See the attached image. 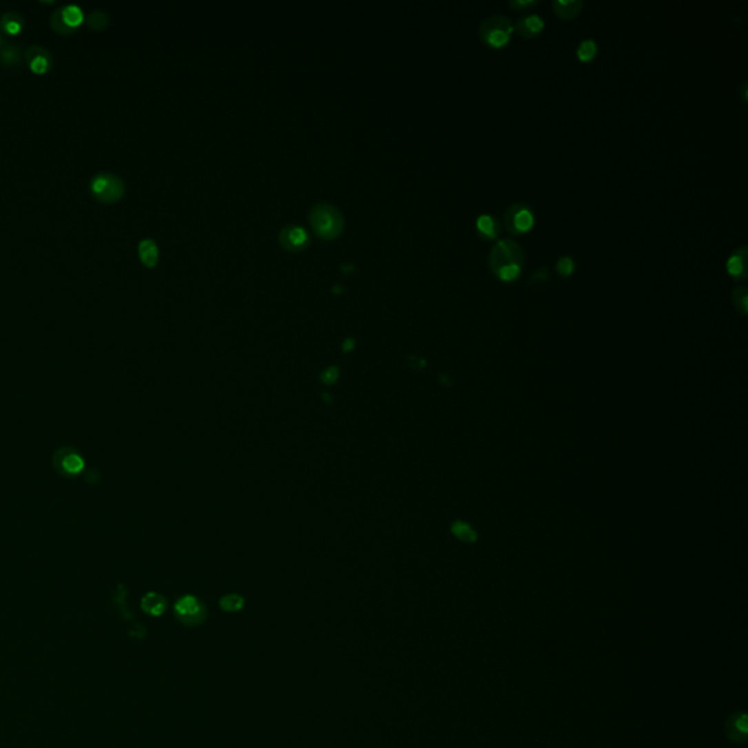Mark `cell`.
I'll use <instances>...</instances> for the list:
<instances>
[{
	"instance_id": "obj_20",
	"label": "cell",
	"mask_w": 748,
	"mask_h": 748,
	"mask_svg": "<svg viewBox=\"0 0 748 748\" xmlns=\"http://www.w3.org/2000/svg\"><path fill=\"white\" fill-rule=\"evenodd\" d=\"M85 19H87L88 27L95 30V31L104 30L108 26V22H110V17H108L107 12L100 10V9L90 12V14L87 15V18H85Z\"/></svg>"
},
{
	"instance_id": "obj_7",
	"label": "cell",
	"mask_w": 748,
	"mask_h": 748,
	"mask_svg": "<svg viewBox=\"0 0 748 748\" xmlns=\"http://www.w3.org/2000/svg\"><path fill=\"white\" fill-rule=\"evenodd\" d=\"M535 223L531 208L525 203H514L506 211L505 225L512 234H525Z\"/></svg>"
},
{
	"instance_id": "obj_19",
	"label": "cell",
	"mask_w": 748,
	"mask_h": 748,
	"mask_svg": "<svg viewBox=\"0 0 748 748\" xmlns=\"http://www.w3.org/2000/svg\"><path fill=\"white\" fill-rule=\"evenodd\" d=\"M138 252H139V257L141 261L143 262V265H146L148 267H154L158 262V257H159V252H158V246L156 243L151 239H145L139 243V247H138Z\"/></svg>"
},
{
	"instance_id": "obj_29",
	"label": "cell",
	"mask_w": 748,
	"mask_h": 748,
	"mask_svg": "<svg viewBox=\"0 0 748 748\" xmlns=\"http://www.w3.org/2000/svg\"><path fill=\"white\" fill-rule=\"evenodd\" d=\"M741 97H742L744 101H747L748 97H747V82L745 81L742 82V87H741Z\"/></svg>"
},
{
	"instance_id": "obj_6",
	"label": "cell",
	"mask_w": 748,
	"mask_h": 748,
	"mask_svg": "<svg viewBox=\"0 0 748 748\" xmlns=\"http://www.w3.org/2000/svg\"><path fill=\"white\" fill-rule=\"evenodd\" d=\"M174 612L179 621L185 625H189V627L199 625L201 623H203L206 617L205 607L202 605V603L198 598H194L192 595L180 598L174 605Z\"/></svg>"
},
{
	"instance_id": "obj_21",
	"label": "cell",
	"mask_w": 748,
	"mask_h": 748,
	"mask_svg": "<svg viewBox=\"0 0 748 748\" xmlns=\"http://www.w3.org/2000/svg\"><path fill=\"white\" fill-rule=\"evenodd\" d=\"M219 607H221V609H224L227 612H237V611L243 609L244 599H243V596H240L237 594H230V595H225V596L221 598Z\"/></svg>"
},
{
	"instance_id": "obj_16",
	"label": "cell",
	"mask_w": 748,
	"mask_h": 748,
	"mask_svg": "<svg viewBox=\"0 0 748 748\" xmlns=\"http://www.w3.org/2000/svg\"><path fill=\"white\" fill-rule=\"evenodd\" d=\"M26 27V19L17 10H8L0 17V30L8 35L19 34Z\"/></svg>"
},
{
	"instance_id": "obj_1",
	"label": "cell",
	"mask_w": 748,
	"mask_h": 748,
	"mask_svg": "<svg viewBox=\"0 0 748 748\" xmlns=\"http://www.w3.org/2000/svg\"><path fill=\"white\" fill-rule=\"evenodd\" d=\"M525 265V253L516 241L500 240L489 252V269L501 281L519 278Z\"/></svg>"
},
{
	"instance_id": "obj_12",
	"label": "cell",
	"mask_w": 748,
	"mask_h": 748,
	"mask_svg": "<svg viewBox=\"0 0 748 748\" xmlns=\"http://www.w3.org/2000/svg\"><path fill=\"white\" fill-rule=\"evenodd\" d=\"M747 257H748V249L745 246L738 247L729 256V259L727 262V269H728V274L731 276L737 278V279L747 278V275H748Z\"/></svg>"
},
{
	"instance_id": "obj_15",
	"label": "cell",
	"mask_w": 748,
	"mask_h": 748,
	"mask_svg": "<svg viewBox=\"0 0 748 748\" xmlns=\"http://www.w3.org/2000/svg\"><path fill=\"white\" fill-rule=\"evenodd\" d=\"M141 607L146 614H150L152 617H159V616H163L167 609V600L163 595H159L156 592H150L142 598Z\"/></svg>"
},
{
	"instance_id": "obj_2",
	"label": "cell",
	"mask_w": 748,
	"mask_h": 748,
	"mask_svg": "<svg viewBox=\"0 0 748 748\" xmlns=\"http://www.w3.org/2000/svg\"><path fill=\"white\" fill-rule=\"evenodd\" d=\"M310 224L319 237L330 240L341 234L345 227V219L336 206L317 203L310 211Z\"/></svg>"
},
{
	"instance_id": "obj_11",
	"label": "cell",
	"mask_w": 748,
	"mask_h": 748,
	"mask_svg": "<svg viewBox=\"0 0 748 748\" xmlns=\"http://www.w3.org/2000/svg\"><path fill=\"white\" fill-rule=\"evenodd\" d=\"M725 737L738 745H744L748 740V718L745 712H734L725 722L723 727Z\"/></svg>"
},
{
	"instance_id": "obj_9",
	"label": "cell",
	"mask_w": 748,
	"mask_h": 748,
	"mask_svg": "<svg viewBox=\"0 0 748 748\" xmlns=\"http://www.w3.org/2000/svg\"><path fill=\"white\" fill-rule=\"evenodd\" d=\"M23 56H26V62L30 69L37 75H44L53 69V56L50 50H47L43 46H30Z\"/></svg>"
},
{
	"instance_id": "obj_24",
	"label": "cell",
	"mask_w": 748,
	"mask_h": 748,
	"mask_svg": "<svg viewBox=\"0 0 748 748\" xmlns=\"http://www.w3.org/2000/svg\"><path fill=\"white\" fill-rule=\"evenodd\" d=\"M557 272L563 276H569L574 272V267H576V263L572 259V257L569 256H564V257H560L558 262H557Z\"/></svg>"
},
{
	"instance_id": "obj_22",
	"label": "cell",
	"mask_w": 748,
	"mask_h": 748,
	"mask_svg": "<svg viewBox=\"0 0 748 748\" xmlns=\"http://www.w3.org/2000/svg\"><path fill=\"white\" fill-rule=\"evenodd\" d=\"M598 53V44L594 40H583L578 47V57L582 62H591Z\"/></svg>"
},
{
	"instance_id": "obj_5",
	"label": "cell",
	"mask_w": 748,
	"mask_h": 748,
	"mask_svg": "<svg viewBox=\"0 0 748 748\" xmlns=\"http://www.w3.org/2000/svg\"><path fill=\"white\" fill-rule=\"evenodd\" d=\"M83 19H85V15L78 5H65L53 12L50 23L56 32L62 35H69L79 28Z\"/></svg>"
},
{
	"instance_id": "obj_18",
	"label": "cell",
	"mask_w": 748,
	"mask_h": 748,
	"mask_svg": "<svg viewBox=\"0 0 748 748\" xmlns=\"http://www.w3.org/2000/svg\"><path fill=\"white\" fill-rule=\"evenodd\" d=\"M553 8L561 19H572L580 14L583 2L582 0H556Z\"/></svg>"
},
{
	"instance_id": "obj_13",
	"label": "cell",
	"mask_w": 748,
	"mask_h": 748,
	"mask_svg": "<svg viewBox=\"0 0 748 748\" xmlns=\"http://www.w3.org/2000/svg\"><path fill=\"white\" fill-rule=\"evenodd\" d=\"M23 54H26V52H22L19 46L2 43L0 44V66L8 69L18 68L22 65V62H26Z\"/></svg>"
},
{
	"instance_id": "obj_3",
	"label": "cell",
	"mask_w": 748,
	"mask_h": 748,
	"mask_svg": "<svg viewBox=\"0 0 748 748\" xmlns=\"http://www.w3.org/2000/svg\"><path fill=\"white\" fill-rule=\"evenodd\" d=\"M514 31L512 21L505 15H492L480 26V39L489 47H505Z\"/></svg>"
},
{
	"instance_id": "obj_26",
	"label": "cell",
	"mask_w": 748,
	"mask_h": 748,
	"mask_svg": "<svg viewBox=\"0 0 748 748\" xmlns=\"http://www.w3.org/2000/svg\"><path fill=\"white\" fill-rule=\"evenodd\" d=\"M336 378H338V370H336V367H330V369H327V370L323 372V374H322V380H323V383H326V385H332V383H335V382H336Z\"/></svg>"
},
{
	"instance_id": "obj_10",
	"label": "cell",
	"mask_w": 748,
	"mask_h": 748,
	"mask_svg": "<svg viewBox=\"0 0 748 748\" xmlns=\"http://www.w3.org/2000/svg\"><path fill=\"white\" fill-rule=\"evenodd\" d=\"M281 246L290 252H300L309 246V232L299 225H287L279 232Z\"/></svg>"
},
{
	"instance_id": "obj_28",
	"label": "cell",
	"mask_w": 748,
	"mask_h": 748,
	"mask_svg": "<svg viewBox=\"0 0 748 748\" xmlns=\"http://www.w3.org/2000/svg\"><path fill=\"white\" fill-rule=\"evenodd\" d=\"M548 276H549V272L547 271V267H543V269H538V271L532 275L531 281L532 282H544V281L548 279Z\"/></svg>"
},
{
	"instance_id": "obj_14",
	"label": "cell",
	"mask_w": 748,
	"mask_h": 748,
	"mask_svg": "<svg viewBox=\"0 0 748 748\" xmlns=\"http://www.w3.org/2000/svg\"><path fill=\"white\" fill-rule=\"evenodd\" d=\"M543 30H544V19L539 15H536V14L526 15V17L520 18L518 21V23H516V31L522 37H526V39H532V37H536Z\"/></svg>"
},
{
	"instance_id": "obj_23",
	"label": "cell",
	"mask_w": 748,
	"mask_h": 748,
	"mask_svg": "<svg viewBox=\"0 0 748 748\" xmlns=\"http://www.w3.org/2000/svg\"><path fill=\"white\" fill-rule=\"evenodd\" d=\"M747 292H748V290L745 287H738V288L734 290V303L742 314L747 313V307H748Z\"/></svg>"
},
{
	"instance_id": "obj_30",
	"label": "cell",
	"mask_w": 748,
	"mask_h": 748,
	"mask_svg": "<svg viewBox=\"0 0 748 748\" xmlns=\"http://www.w3.org/2000/svg\"><path fill=\"white\" fill-rule=\"evenodd\" d=\"M2 43H3V41H2V39H0V44H2Z\"/></svg>"
},
{
	"instance_id": "obj_4",
	"label": "cell",
	"mask_w": 748,
	"mask_h": 748,
	"mask_svg": "<svg viewBox=\"0 0 748 748\" xmlns=\"http://www.w3.org/2000/svg\"><path fill=\"white\" fill-rule=\"evenodd\" d=\"M90 190L98 202L114 203L125 194V181L113 173H98L90 181Z\"/></svg>"
},
{
	"instance_id": "obj_25",
	"label": "cell",
	"mask_w": 748,
	"mask_h": 748,
	"mask_svg": "<svg viewBox=\"0 0 748 748\" xmlns=\"http://www.w3.org/2000/svg\"><path fill=\"white\" fill-rule=\"evenodd\" d=\"M453 534H455L458 538H461L462 541H472L474 539V531L467 523L458 522L453 525Z\"/></svg>"
},
{
	"instance_id": "obj_17",
	"label": "cell",
	"mask_w": 748,
	"mask_h": 748,
	"mask_svg": "<svg viewBox=\"0 0 748 748\" xmlns=\"http://www.w3.org/2000/svg\"><path fill=\"white\" fill-rule=\"evenodd\" d=\"M476 228L478 231H480V234L484 237V239H488V240H493L496 237H498L500 234V230H501V224L498 223V221L492 216V215H480L476 219Z\"/></svg>"
},
{
	"instance_id": "obj_27",
	"label": "cell",
	"mask_w": 748,
	"mask_h": 748,
	"mask_svg": "<svg viewBox=\"0 0 748 748\" xmlns=\"http://www.w3.org/2000/svg\"><path fill=\"white\" fill-rule=\"evenodd\" d=\"M509 5L514 9H528L538 5V2H535V0H512Z\"/></svg>"
},
{
	"instance_id": "obj_8",
	"label": "cell",
	"mask_w": 748,
	"mask_h": 748,
	"mask_svg": "<svg viewBox=\"0 0 748 748\" xmlns=\"http://www.w3.org/2000/svg\"><path fill=\"white\" fill-rule=\"evenodd\" d=\"M53 463L56 471L63 476H78L85 467L82 456L72 447L57 449L53 456Z\"/></svg>"
}]
</instances>
